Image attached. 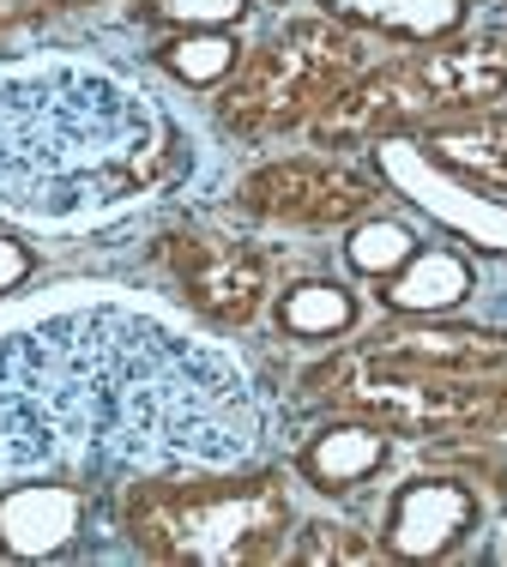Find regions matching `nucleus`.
Masks as SVG:
<instances>
[{
	"instance_id": "1",
	"label": "nucleus",
	"mask_w": 507,
	"mask_h": 567,
	"mask_svg": "<svg viewBox=\"0 0 507 567\" xmlns=\"http://www.w3.org/2000/svg\"><path fill=\"white\" fill-rule=\"evenodd\" d=\"M266 399L218 327L188 308L61 284L0 315V477H103L248 465Z\"/></svg>"
},
{
	"instance_id": "2",
	"label": "nucleus",
	"mask_w": 507,
	"mask_h": 567,
	"mask_svg": "<svg viewBox=\"0 0 507 567\" xmlns=\"http://www.w3.org/2000/svg\"><path fill=\"white\" fill-rule=\"evenodd\" d=\"M194 175V133L157 91L85 55L0 66V218L91 229Z\"/></svg>"
},
{
	"instance_id": "3",
	"label": "nucleus",
	"mask_w": 507,
	"mask_h": 567,
	"mask_svg": "<svg viewBox=\"0 0 507 567\" xmlns=\"http://www.w3.org/2000/svg\"><path fill=\"white\" fill-rule=\"evenodd\" d=\"M115 532L164 567H272L297 532L290 471L248 458L133 477L115 495Z\"/></svg>"
},
{
	"instance_id": "4",
	"label": "nucleus",
	"mask_w": 507,
	"mask_h": 567,
	"mask_svg": "<svg viewBox=\"0 0 507 567\" xmlns=\"http://www.w3.org/2000/svg\"><path fill=\"white\" fill-rule=\"evenodd\" d=\"M507 103V31H459L430 49H399L375 55L339 97L327 103L302 140L314 152H369L386 140H411V133L435 127L447 115L496 110Z\"/></svg>"
},
{
	"instance_id": "5",
	"label": "nucleus",
	"mask_w": 507,
	"mask_h": 567,
	"mask_svg": "<svg viewBox=\"0 0 507 567\" xmlns=\"http://www.w3.org/2000/svg\"><path fill=\"white\" fill-rule=\"evenodd\" d=\"M381 43L290 7L266 37H248V55L211 91V121L224 140L272 145L284 133H309V121L375 61Z\"/></svg>"
},
{
	"instance_id": "6",
	"label": "nucleus",
	"mask_w": 507,
	"mask_h": 567,
	"mask_svg": "<svg viewBox=\"0 0 507 567\" xmlns=\"http://www.w3.org/2000/svg\"><path fill=\"white\" fill-rule=\"evenodd\" d=\"M302 404L320 416H363L399 441H447V435H507V374L465 381L411 362L375 357L363 344H332L302 369Z\"/></svg>"
},
{
	"instance_id": "7",
	"label": "nucleus",
	"mask_w": 507,
	"mask_h": 567,
	"mask_svg": "<svg viewBox=\"0 0 507 567\" xmlns=\"http://www.w3.org/2000/svg\"><path fill=\"white\" fill-rule=\"evenodd\" d=\"M386 187L369 164L344 152H290V157H260L242 182L230 187V212L266 229H344L369 212H381Z\"/></svg>"
},
{
	"instance_id": "8",
	"label": "nucleus",
	"mask_w": 507,
	"mask_h": 567,
	"mask_svg": "<svg viewBox=\"0 0 507 567\" xmlns=\"http://www.w3.org/2000/svg\"><path fill=\"white\" fill-rule=\"evenodd\" d=\"M157 260H164L176 302L218 332H248L272 308V254L230 236V229L176 224L157 236Z\"/></svg>"
},
{
	"instance_id": "9",
	"label": "nucleus",
	"mask_w": 507,
	"mask_h": 567,
	"mask_svg": "<svg viewBox=\"0 0 507 567\" xmlns=\"http://www.w3.org/2000/svg\"><path fill=\"white\" fill-rule=\"evenodd\" d=\"M489 502L465 471H411L386 489L375 513V537L386 561H453L484 537Z\"/></svg>"
},
{
	"instance_id": "10",
	"label": "nucleus",
	"mask_w": 507,
	"mask_h": 567,
	"mask_svg": "<svg viewBox=\"0 0 507 567\" xmlns=\"http://www.w3.org/2000/svg\"><path fill=\"white\" fill-rule=\"evenodd\" d=\"M369 169L381 175L386 194H399L417 218H430L447 241H459L465 254H489V260H507V199L489 194L477 182H459L453 169L430 164L411 140H386L369 145Z\"/></svg>"
},
{
	"instance_id": "11",
	"label": "nucleus",
	"mask_w": 507,
	"mask_h": 567,
	"mask_svg": "<svg viewBox=\"0 0 507 567\" xmlns=\"http://www.w3.org/2000/svg\"><path fill=\"white\" fill-rule=\"evenodd\" d=\"M356 344L375 350V357L411 362V369L465 374V381H496V374H507V332L477 327V320H453V315H386Z\"/></svg>"
},
{
	"instance_id": "12",
	"label": "nucleus",
	"mask_w": 507,
	"mask_h": 567,
	"mask_svg": "<svg viewBox=\"0 0 507 567\" xmlns=\"http://www.w3.org/2000/svg\"><path fill=\"white\" fill-rule=\"evenodd\" d=\"M91 483L73 477H12L0 489V561H55L85 544Z\"/></svg>"
},
{
	"instance_id": "13",
	"label": "nucleus",
	"mask_w": 507,
	"mask_h": 567,
	"mask_svg": "<svg viewBox=\"0 0 507 567\" xmlns=\"http://www.w3.org/2000/svg\"><path fill=\"white\" fill-rule=\"evenodd\" d=\"M399 447H405V441L386 435L381 423L327 411V423L297 441V453H290V477L309 483L320 502H351V495H363L369 483L386 477V465L399 458Z\"/></svg>"
},
{
	"instance_id": "14",
	"label": "nucleus",
	"mask_w": 507,
	"mask_h": 567,
	"mask_svg": "<svg viewBox=\"0 0 507 567\" xmlns=\"http://www.w3.org/2000/svg\"><path fill=\"white\" fill-rule=\"evenodd\" d=\"M272 7L320 12L381 49H430L477 24V0H272Z\"/></svg>"
},
{
	"instance_id": "15",
	"label": "nucleus",
	"mask_w": 507,
	"mask_h": 567,
	"mask_svg": "<svg viewBox=\"0 0 507 567\" xmlns=\"http://www.w3.org/2000/svg\"><path fill=\"white\" fill-rule=\"evenodd\" d=\"M477 296V260L459 241H423L393 278L375 284V302L386 315H459Z\"/></svg>"
},
{
	"instance_id": "16",
	"label": "nucleus",
	"mask_w": 507,
	"mask_h": 567,
	"mask_svg": "<svg viewBox=\"0 0 507 567\" xmlns=\"http://www.w3.org/2000/svg\"><path fill=\"white\" fill-rule=\"evenodd\" d=\"M272 327L278 339L290 344H309V350H332L344 344L351 332H363L369 320V302L351 278H297L284 290H272Z\"/></svg>"
},
{
	"instance_id": "17",
	"label": "nucleus",
	"mask_w": 507,
	"mask_h": 567,
	"mask_svg": "<svg viewBox=\"0 0 507 567\" xmlns=\"http://www.w3.org/2000/svg\"><path fill=\"white\" fill-rule=\"evenodd\" d=\"M411 145H417L430 164L453 169L459 182H477V187H489V194L507 199V103L472 110V115H447V121H435V127L411 133Z\"/></svg>"
},
{
	"instance_id": "18",
	"label": "nucleus",
	"mask_w": 507,
	"mask_h": 567,
	"mask_svg": "<svg viewBox=\"0 0 507 567\" xmlns=\"http://www.w3.org/2000/svg\"><path fill=\"white\" fill-rule=\"evenodd\" d=\"M242 55H248L242 31H164L152 49V66L164 79H176L182 91H194V97H211L242 66Z\"/></svg>"
},
{
	"instance_id": "19",
	"label": "nucleus",
	"mask_w": 507,
	"mask_h": 567,
	"mask_svg": "<svg viewBox=\"0 0 507 567\" xmlns=\"http://www.w3.org/2000/svg\"><path fill=\"white\" fill-rule=\"evenodd\" d=\"M284 561H297V567H386V549H381L375 525L314 513V519H297Z\"/></svg>"
},
{
	"instance_id": "20",
	"label": "nucleus",
	"mask_w": 507,
	"mask_h": 567,
	"mask_svg": "<svg viewBox=\"0 0 507 567\" xmlns=\"http://www.w3.org/2000/svg\"><path fill=\"white\" fill-rule=\"evenodd\" d=\"M417 248H423L417 229H411L405 218H386V212H369V218L344 224V241H339L344 266H351V272L363 278V284L393 278V272H399V266H405Z\"/></svg>"
},
{
	"instance_id": "21",
	"label": "nucleus",
	"mask_w": 507,
	"mask_h": 567,
	"mask_svg": "<svg viewBox=\"0 0 507 567\" xmlns=\"http://www.w3.org/2000/svg\"><path fill=\"white\" fill-rule=\"evenodd\" d=\"M260 0H133V19L157 31H242Z\"/></svg>"
},
{
	"instance_id": "22",
	"label": "nucleus",
	"mask_w": 507,
	"mask_h": 567,
	"mask_svg": "<svg viewBox=\"0 0 507 567\" xmlns=\"http://www.w3.org/2000/svg\"><path fill=\"white\" fill-rule=\"evenodd\" d=\"M91 7H103V0H0V37L24 31V24L66 19V12H91Z\"/></svg>"
},
{
	"instance_id": "23",
	"label": "nucleus",
	"mask_w": 507,
	"mask_h": 567,
	"mask_svg": "<svg viewBox=\"0 0 507 567\" xmlns=\"http://www.w3.org/2000/svg\"><path fill=\"white\" fill-rule=\"evenodd\" d=\"M37 266H43V254L24 236H7V229H0V302H7L12 290H24V284L37 278Z\"/></svg>"
},
{
	"instance_id": "24",
	"label": "nucleus",
	"mask_w": 507,
	"mask_h": 567,
	"mask_svg": "<svg viewBox=\"0 0 507 567\" xmlns=\"http://www.w3.org/2000/svg\"><path fill=\"white\" fill-rule=\"evenodd\" d=\"M501 561H507V525H501Z\"/></svg>"
}]
</instances>
